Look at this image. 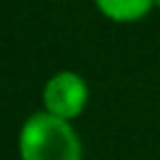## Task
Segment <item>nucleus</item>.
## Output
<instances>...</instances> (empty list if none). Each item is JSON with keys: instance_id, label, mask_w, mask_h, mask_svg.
Segmentation results:
<instances>
[{"instance_id": "2", "label": "nucleus", "mask_w": 160, "mask_h": 160, "mask_svg": "<svg viewBox=\"0 0 160 160\" xmlns=\"http://www.w3.org/2000/svg\"><path fill=\"white\" fill-rule=\"evenodd\" d=\"M85 102H88V82L78 72L60 70L45 82L42 105L48 112L62 120H72L85 110Z\"/></svg>"}, {"instance_id": "3", "label": "nucleus", "mask_w": 160, "mask_h": 160, "mask_svg": "<svg viewBox=\"0 0 160 160\" xmlns=\"http://www.w3.org/2000/svg\"><path fill=\"white\" fill-rule=\"evenodd\" d=\"M92 2L105 18L115 22H135L145 18L155 5V0H92Z\"/></svg>"}, {"instance_id": "1", "label": "nucleus", "mask_w": 160, "mask_h": 160, "mask_svg": "<svg viewBox=\"0 0 160 160\" xmlns=\"http://www.w3.org/2000/svg\"><path fill=\"white\" fill-rule=\"evenodd\" d=\"M20 160H82V145L70 120L48 110L30 115L18 138Z\"/></svg>"}, {"instance_id": "4", "label": "nucleus", "mask_w": 160, "mask_h": 160, "mask_svg": "<svg viewBox=\"0 0 160 160\" xmlns=\"http://www.w3.org/2000/svg\"><path fill=\"white\" fill-rule=\"evenodd\" d=\"M155 5H160V0H155Z\"/></svg>"}]
</instances>
